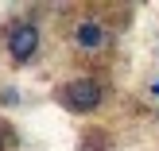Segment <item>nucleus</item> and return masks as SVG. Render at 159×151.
<instances>
[{
  "mask_svg": "<svg viewBox=\"0 0 159 151\" xmlns=\"http://www.w3.org/2000/svg\"><path fill=\"white\" fill-rule=\"evenodd\" d=\"M101 97H105V89H101V82H93V78H78V82H70L66 89H62V101H66L74 113H89V109H97Z\"/></svg>",
  "mask_w": 159,
  "mask_h": 151,
  "instance_id": "f257e3e1",
  "label": "nucleus"
},
{
  "mask_svg": "<svg viewBox=\"0 0 159 151\" xmlns=\"http://www.w3.org/2000/svg\"><path fill=\"white\" fill-rule=\"evenodd\" d=\"M0 147H4V140H0Z\"/></svg>",
  "mask_w": 159,
  "mask_h": 151,
  "instance_id": "20e7f679",
  "label": "nucleus"
},
{
  "mask_svg": "<svg viewBox=\"0 0 159 151\" xmlns=\"http://www.w3.org/2000/svg\"><path fill=\"white\" fill-rule=\"evenodd\" d=\"M105 43H109V35H105L101 23H93V20L78 23V47H85V51H101Z\"/></svg>",
  "mask_w": 159,
  "mask_h": 151,
  "instance_id": "7ed1b4c3",
  "label": "nucleus"
},
{
  "mask_svg": "<svg viewBox=\"0 0 159 151\" xmlns=\"http://www.w3.org/2000/svg\"><path fill=\"white\" fill-rule=\"evenodd\" d=\"M35 51H39V31L31 27V23H16L12 35H8V54H12L16 62H27Z\"/></svg>",
  "mask_w": 159,
  "mask_h": 151,
  "instance_id": "f03ea898",
  "label": "nucleus"
}]
</instances>
